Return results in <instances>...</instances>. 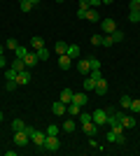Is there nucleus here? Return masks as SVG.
Listing matches in <instances>:
<instances>
[{
	"instance_id": "obj_16",
	"label": "nucleus",
	"mask_w": 140,
	"mask_h": 156,
	"mask_svg": "<svg viewBox=\"0 0 140 156\" xmlns=\"http://www.w3.org/2000/svg\"><path fill=\"white\" fill-rule=\"evenodd\" d=\"M12 70H16V72H23V70H26V63H23V58H19V56H14ZM28 70H31V68H28Z\"/></svg>"
},
{
	"instance_id": "obj_9",
	"label": "nucleus",
	"mask_w": 140,
	"mask_h": 156,
	"mask_svg": "<svg viewBox=\"0 0 140 156\" xmlns=\"http://www.w3.org/2000/svg\"><path fill=\"white\" fill-rule=\"evenodd\" d=\"M14 82H16V86H26L28 82H31V70H23V72H16V77H14Z\"/></svg>"
},
{
	"instance_id": "obj_5",
	"label": "nucleus",
	"mask_w": 140,
	"mask_h": 156,
	"mask_svg": "<svg viewBox=\"0 0 140 156\" xmlns=\"http://www.w3.org/2000/svg\"><path fill=\"white\" fill-rule=\"evenodd\" d=\"M31 140H33V144L38 147V149H45L47 133H45V130H33V133H31Z\"/></svg>"
},
{
	"instance_id": "obj_17",
	"label": "nucleus",
	"mask_w": 140,
	"mask_h": 156,
	"mask_svg": "<svg viewBox=\"0 0 140 156\" xmlns=\"http://www.w3.org/2000/svg\"><path fill=\"white\" fill-rule=\"evenodd\" d=\"M84 19H89L91 23H93V21H100L98 9H96V7H89V9H87V14H84Z\"/></svg>"
},
{
	"instance_id": "obj_21",
	"label": "nucleus",
	"mask_w": 140,
	"mask_h": 156,
	"mask_svg": "<svg viewBox=\"0 0 140 156\" xmlns=\"http://www.w3.org/2000/svg\"><path fill=\"white\" fill-rule=\"evenodd\" d=\"M31 47H33V51H40L42 47H45V40L42 37H31Z\"/></svg>"
},
{
	"instance_id": "obj_37",
	"label": "nucleus",
	"mask_w": 140,
	"mask_h": 156,
	"mask_svg": "<svg viewBox=\"0 0 140 156\" xmlns=\"http://www.w3.org/2000/svg\"><path fill=\"white\" fill-rule=\"evenodd\" d=\"M14 77H16V70H12V68H9V70L5 72V79H7V82H14Z\"/></svg>"
},
{
	"instance_id": "obj_43",
	"label": "nucleus",
	"mask_w": 140,
	"mask_h": 156,
	"mask_svg": "<svg viewBox=\"0 0 140 156\" xmlns=\"http://www.w3.org/2000/svg\"><path fill=\"white\" fill-rule=\"evenodd\" d=\"M110 2H114V0H103V5H110Z\"/></svg>"
},
{
	"instance_id": "obj_44",
	"label": "nucleus",
	"mask_w": 140,
	"mask_h": 156,
	"mask_svg": "<svg viewBox=\"0 0 140 156\" xmlns=\"http://www.w3.org/2000/svg\"><path fill=\"white\" fill-rule=\"evenodd\" d=\"M31 2H33V5H38V2H40V0H31Z\"/></svg>"
},
{
	"instance_id": "obj_31",
	"label": "nucleus",
	"mask_w": 140,
	"mask_h": 156,
	"mask_svg": "<svg viewBox=\"0 0 140 156\" xmlns=\"http://www.w3.org/2000/svg\"><path fill=\"white\" fill-rule=\"evenodd\" d=\"M23 128H26V124H23L21 119H14L12 121V130H23Z\"/></svg>"
},
{
	"instance_id": "obj_11",
	"label": "nucleus",
	"mask_w": 140,
	"mask_h": 156,
	"mask_svg": "<svg viewBox=\"0 0 140 156\" xmlns=\"http://www.w3.org/2000/svg\"><path fill=\"white\" fill-rule=\"evenodd\" d=\"M52 112L56 114V117H61V114H66V112H68V105H63L61 100H56V103H52Z\"/></svg>"
},
{
	"instance_id": "obj_7",
	"label": "nucleus",
	"mask_w": 140,
	"mask_h": 156,
	"mask_svg": "<svg viewBox=\"0 0 140 156\" xmlns=\"http://www.w3.org/2000/svg\"><path fill=\"white\" fill-rule=\"evenodd\" d=\"M59 147H61L59 135H47V140H45V149L47 151H59Z\"/></svg>"
},
{
	"instance_id": "obj_36",
	"label": "nucleus",
	"mask_w": 140,
	"mask_h": 156,
	"mask_svg": "<svg viewBox=\"0 0 140 156\" xmlns=\"http://www.w3.org/2000/svg\"><path fill=\"white\" fill-rule=\"evenodd\" d=\"M112 37H114V42H121V40L126 37V35H124V33H121V30H119V28H117V30H114V33H112Z\"/></svg>"
},
{
	"instance_id": "obj_33",
	"label": "nucleus",
	"mask_w": 140,
	"mask_h": 156,
	"mask_svg": "<svg viewBox=\"0 0 140 156\" xmlns=\"http://www.w3.org/2000/svg\"><path fill=\"white\" fill-rule=\"evenodd\" d=\"M38 58H40V61H47V58H49V49H47V47H42L40 51H38Z\"/></svg>"
},
{
	"instance_id": "obj_19",
	"label": "nucleus",
	"mask_w": 140,
	"mask_h": 156,
	"mask_svg": "<svg viewBox=\"0 0 140 156\" xmlns=\"http://www.w3.org/2000/svg\"><path fill=\"white\" fill-rule=\"evenodd\" d=\"M87 9H89V0H80V5H77V16H80V19H84Z\"/></svg>"
},
{
	"instance_id": "obj_35",
	"label": "nucleus",
	"mask_w": 140,
	"mask_h": 156,
	"mask_svg": "<svg viewBox=\"0 0 140 156\" xmlns=\"http://www.w3.org/2000/svg\"><path fill=\"white\" fill-rule=\"evenodd\" d=\"M59 130H61L59 126H54V124H52V126H49V128L45 130V133H47V135H59Z\"/></svg>"
},
{
	"instance_id": "obj_8",
	"label": "nucleus",
	"mask_w": 140,
	"mask_h": 156,
	"mask_svg": "<svg viewBox=\"0 0 140 156\" xmlns=\"http://www.w3.org/2000/svg\"><path fill=\"white\" fill-rule=\"evenodd\" d=\"M100 28H103L105 35H112V33L117 30V21H114V19H103V21H100Z\"/></svg>"
},
{
	"instance_id": "obj_12",
	"label": "nucleus",
	"mask_w": 140,
	"mask_h": 156,
	"mask_svg": "<svg viewBox=\"0 0 140 156\" xmlns=\"http://www.w3.org/2000/svg\"><path fill=\"white\" fill-rule=\"evenodd\" d=\"M82 128H84V133H87L89 137H93V135H96V133L100 130V126H96L93 121H89V124H82Z\"/></svg>"
},
{
	"instance_id": "obj_47",
	"label": "nucleus",
	"mask_w": 140,
	"mask_h": 156,
	"mask_svg": "<svg viewBox=\"0 0 140 156\" xmlns=\"http://www.w3.org/2000/svg\"><path fill=\"white\" fill-rule=\"evenodd\" d=\"M56 2H66V0H56Z\"/></svg>"
},
{
	"instance_id": "obj_3",
	"label": "nucleus",
	"mask_w": 140,
	"mask_h": 156,
	"mask_svg": "<svg viewBox=\"0 0 140 156\" xmlns=\"http://www.w3.org/2000/svg\"><path fill=\"white\" fill-rule=\"evenodd\" d=\"M107 117H110V112L107 110H96V112H91V119H93V124L96 126H107Z\"/></svg>"
},
{
	"instance_id": "obj_2",
	"label": "nucleus",
	"mask_w": 140,
	"mask_h": 156,
	"mask_svg": "<svg viewBox=\"0 0 140 156\" xmlns=\"http://www.w3.org/2000/svg\"><path fill=\"white\" fill-rule=\"evenodd\" d=\"M93 68H100V63H98V58H82L80 63H77V70L82 72V75H89V72L93 70Z\"/></svg>"
},
{
	"instance_id": "obj_23",
	"label": "nucleus",
	"mask_w": 140,
	"mask_h": 156,
	"mask_svg": "<svg viewBox=\"0 0 140 156\" xmlns=\"http://www.w3.org/2000/svg\"><path fill=\"white\" fill-rule=\"evenodd\" d=\"M68 56H70V58H77V56H80V47L77 44H68Z\"/></svg>"
},
{
	"instance_id": "obj_30",
	"label": "nucleus",
	"mask_w": 140,
	"mask_h": 156,
	"mask_svg": "<svg viewBox=\"0 0 140 156\" xmlns=\"http://www.w3.org/2000/svg\"><path fill=\"white\" fill-rule=\"evenodd\" d=\"M112 44H114V37H112V35H105L103 42H100V47H105V49H107V47H112Z\"/></svg>"
},
{
	"instance_id": "obj_20",
	"label": "nucleus",
	"mask_w": 140,
	"mask_h": 156,
	"mask_svg": "<svg viewBox=\"0 0 140 156\" xmlns=\"http://www.w3.org/2000/svg\"><path fill=\"white\" fill-rule=\"evenodd\" d=\"M84 91L87 93H91V91H96V79L91 77V75H89L87 79H84Z\"/></svg>"
},
{
	"instance_id": "obj_38",
	"label": "nucleus",
	"mask_w": 140,
	"mask_h": 156,
	"mask_svg": "<svg viewBox=\"0 0 140 156\" xmlns=\"http://www.w3.org/2000/svg\"><path fill=\"white\" fill-rule=\"evenodd\" d=\"M100 42H103V35H91V44L93 47H100Z\"/></svg>"
},
{
	"instance_id": "obj_15",
	"label": "nucleus",
	"mask_w": 140,
	"mask_h": 156,
	"mask_svg": "<svg viewBox=\"0 0 140 156\" xmlns=\"http://www.w3.org/2000/svg\"><path fill=\"white\" fill-rule=\"evenodd\" d=\"M73 103H77L80 107H84V105L89 103V96L87 93H73Z\"/></svg>"
},
{
	"instance_id": "obj_41",
	"label": "nucleus",
	"mask_w": 140,
	"mask_h": 156,
	"mask_svg": "<svg viewBox=\"0 0 140 156\" xmlns=\"http://www.w3.org/2000/svg\"><path fill=\"white\" fill-rule=\"evenodd\" d=\"M14 86H16V82H7L5 89H7V91H14Z\"/></svg>"
},
{
	"instance_id": "obj_6",
	"label": "nucleus",
	"mask_w": 140,
	"mask_h": 156,
	"mask_svg": "<svg viewBox=\"0 0 140 156\" xmlns=\"http://www.w3.org/2000/svg\"><path fill=\"white\" fill-rule=\"evenodd\" d=\"M28 142H31V135L26 130H14V144L16 147H26Z\"/></svg>"
},
{
	"instance_id": "obj_13",
	"label": "nucleus",
	"mask_w": 140,
	"mask_h": 156,
	"mask_svg": "<svg viewBox=\"0 0 140 156\" xmlns=\"http://www.w3.org/2000/svg\"><path fill=\"white\" fill-rule=\"evenodd\" d=\"M70 63H73V58H70L68 54H61L59 56V68L61 70H70Z\"/></svg>"
},
{
	"instance_id": "obj_45",
	"label": "nucleus",
	"mask_w": 140,
	"mask_h": 156,
	"mask_svg": "<svg viewBox=\"0 0 140 156\" xmlns=\"http://www.w3.org/2000/svg\"><path fill=\"white\" fill-rule=\"evenodd\" d=\"M0 56H2V47H0Z\"/></svg>"
},
{
	"instance_id": "obj_27",
	"label": "nucleus",
	"mask_w": 140,
	"mask_h": 156,
	"mask_svg": "<svg viewBox=\"0 0 140 156\" xmlns=\"http://www.w3.org/2000/svg\"><path fill=\"white\" fill-rule=\"evenodd\" d=\"M19 9L21 12H31V9H33V2H31V0H23V2H19Z\"/></svg>"
},
{
	"instance_id": "obj_24",
	"label": "nucleus",
	"mask_w": 140,
	"mask_h": 156,
	"mask_svg": "<svg viewBox=\"0 0 140 156\" xmlns=\"http://www.w3.org/2000/svg\"><path fill=\"white\" fill-rule=\"evenodd\" d=\"M68 112H70V117H80L82 107H80L77 103H70V105H68Z\"/></svg>"
},
{
	"instance_id": "obj_4",
	"label": "nucleus",
	"mask_w": 140,
	"mask_h": 156,
	"mask_svg": "<svg viewBox=\"0 0 140 156\" xmlns=\"http://www.w3.org/2000/svg\"><path fill=\"white\" fill-rule=\"evenodd\" d=\"M112 114L119 119V124L124 126V128H133V126H135V117H128V114H124V112H117V110H112Z\"/></svg>"
},
{
	"instance_id": "obj_46",
	"label": "nucleus",
	"mask_w": 140,
	"mask_h": 156,
	"mask_svg": "<svg viewBox=\"0 0 140 156\" xmlns=\"http://www.w3.org/2000/svg\"><path fill=\"white\" fill-rule=\"evenodd\" d=\"M0 121H2V112H0Z\"/></svg>"
},
{
	"instance_id": "obj_1",
	"label": "nucleus",
	"mask_w": 140,
	"mask_h": 156,
	"mask_svg": "<svg viewBox=\"0 0 140 156\" xmlns=\"http://www.w3.org/2000/svg\"><path fill=\"white\" fill-rule=\"evenodd\" d=\"M16 56H19V58H23V63H26V68H35V65H38V51H28L26 47H16Z\"/></svg>"
},
{
	"instance_id": "obj_26",
	"label": "nucleus",
	"mask_w": 140,
	"mask_h": 156,
	"mask_svg": "<svg viewBox=\"0 0 140 156\" xmlns=\"http://www.w3.org/2000/svg\"><path fill=\"white\" fill-rule=\"evenodd\" d=\"M128 21H131V23H138V21H140V12H135V9H128Z\"/></svg>"
},
{
	"instance_id": "obj_40",
	"label": "nucleus",
	"mask_w": 140,
	"mask_h": 156,
	"mask_svg": "<svg viewBox=\"0 0 140 156\" xmlns=\"http://www.w3.org/2000/svg\"><path fill=\"white\" fill-rule=\"evenodd\" d=\"M98 5H103V0H89V7H98Z\"/></svg>"
},
{
	"instance_id": "obj_28",
	"label": "nucleus",
	"mask_w": 140,
	"mask_h": 156,
	"mask_svg": "<svg viewBox=\"0 0 140 156\" xmlns=\"http://www.w3.org/2000/svg\"><path fill=\"white\" fill-rule=\"evenodd\" d=\"M131 100H133V98H131V96H126V93H124V96H121V100H119V103H121V107H124V110H128V107H131Z\"/></svg>"
},
{
	"instance_id": "obj_14",
	"label": "nucleus",
	"mask_w": 140,
	"mask_h": 156,
	"mask_svg": "<svg viewBox=\"0 0 140 156\" xmlns=\"http://www.w3.org/2000/svg\"><path fill=\"white\" fill-rule=\"evenodd\" d=\"M59 100L63 105H70L73 103V91H70V89H63V91H61V96H59Z\"/></svg>"
},
{
	"instance_id": "obj_34",
	"label": "nucleus",
	"mask_w": 140,
	"mask_h": 156,
	"mask_svg": "<svg viewBox=\"0 0 140 156\" xmlns=\"http://www.w3.org/2000/svg\"><path fill=\"white\" fill-rule=\"evenodd\" d=\"M128 110H131V112H140V100H138V98L131 100V107H128Z\"/></svg>"
},
{
	"instance_id": "obj_39",
	"label": "nucleus",
	"mask_w": 140,
	"mask_h": 156,
	"mask_svg": "<svg viewBox=\"0 0 140 156\" xmlns=\"http://www.w3.org/2000/svg\"><path fill=\"white\" fill-rule=\"evenodd\" d=\"M131 9H135V12H140V0H131Z\"/></svg>"
},
{
	"instance_id": "obj_18",
	"label": "nucleus",
	"mask_w": 140,
	"mask_h": 156,
	"mask_svg": "<svg viewBox=\"0 0 140 156\" xmlns=\"http://www.w3.org/2000/svg\"><path fill=\"white\" fill-rule=\"evenodd\" d=\"M93 93H98V96H103V93H107V82H105V79H103V77H100L98 82H96V91H93Z\"/></svg>"
},
{
	"instance_id": "obj_48",
	"label": "nucleus",
	"mask_w": 140,
	"mask_h": 156,
	"mask_svg": "<svg viewBox=\"0 0 140 156\" xmlns=\"http://www.w3.org/2000/svg\"><path fill=\"white\" fill-rule=\"evenodd\" d=\"M19 2H23V0H19Z\"/></svg>"
},
{
	"instance_id": "obj_32",
	"label": "nucleus",
	"mask_w": 140,
	"mask_h": 156,
	"mask_svg": "<svg viewBox=\"0 0 140 156\" xmlns=\"http://www.w3.org/2000/svg\"><path fill=\"white\" fill-rule=\"evenodd\" d=\"M5 47H7V49H12V51H16V47H19V42H16L14 37H9V40L5 42Z\"/></svg>"
},
{
	"instance_id": "obj_22",
	"label": "nucleus",
	"mask_w": 140,
	"mask_h": 156,
	"mask_svg": "<svg viewBox=\"0 0 140 156\" xmlns=\"http://www.w3.org/2000/svg\"><path fill=\"white\" fill-rule=\"evenodd\" d=\"M54 51H56V54H59V56H61V54H66V51H68V44H66V42H63V40H59V42L54 44Z\"/></svg>"
},
{
	"instance_id": "obj_29",
	"label": "nucleus",
	"mask_w": 140,
	"mask_h": 156,
	"mask_svg": "<svg viewBox=\"0 0 140 156\" xmlns=\"http://www.w3.org/2000/svg\"><path fill=\"white\" fill-rule=\"evenodd\" d=\"M89 121H93L91 112H80V124H89Z\"/></svg>"
},
{
	"instance_id": "obj_42",
	"label": "nucleus",
	"mask_w": 140,
	"mask_h": 156,
	"mask_svg": "<svg viewBox=\"0 0 140 156\" xmlns=\"http://www.w3.org/2000/svg\"><path fill=\"white\" fill-rule=\"evenodd\" d=\"M0 68H5V56H0Z\"/></svg>"
},
{
	"instance_id": "obj_10",
	"label": "nucleus",
	"mask_w": 140,
	"mask_h": 156,
	"mask_svg": "<svg viewBox=\"0 0 140 156\" xmlns=\"http://www.w3.org/2000/svg\"><path fill=\"white\" fill-rule=\"evenodd\" d=\"M107 133V142H117V144H124V133H114V130H105Z\"/></svg>"
},
{
	"instance_id": "obj_25",
	"label": "nucleus",
	"mask_w": 140,
	"mask_h": 156,
	"mask_svg": "<svg viewBox=\"0 0 140 156\" xmlns=\"http://www.w3.org/2000/svg\"><path fill=\"white\" fill-rule=\"evenodd\" d=\"M75 128H77V124H75L73 119H68V121H63V130H66V133H73Z\"/></svg>"
}]
</instances>
